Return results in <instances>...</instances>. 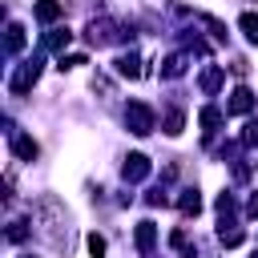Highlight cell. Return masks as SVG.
I'll use <instances>...</instances> for the list:
<instances>
[{
    "label": "cell",
    "instance_id": "cell-3",
    "mask_svg": "<svg viewBox=\"0 0 258 258\" xmlns=\"http://www.w3.org/2000/svg\"><path fill=\"white\" fill-rule=\"evenodd\" d=\"M36 77H40V56H32V60L20 64V73L12 77V93H28L36 85Z\"/></svg>",
    "mask_w": 258,
    "mask_h": 258
},
{
    "label": "cell",
    "instance_id": "cell-23",
    "mask_svg": "<svg viewBox=\"0 0 258 258\" xmlns=\"http://www.w3.org/2000/svg\"><path fill=\"white\" fill-rule=\"evenodd\" d=\"M169 198H165V189H149V206H165Z\"/></svg>",
    "mask_w": 258,
    "mask_h": 258
},
{
    "label": "cell",
    "instance_id": "cell-13",
    "mask_svg": "<svg viewBox=\"0 0 258 258\" xmlns=\"http://www.w3.org/2000/svg\"><path fill=\"white\" fill-rule=\"evenodd\" d=\"M177 206H181V214H198V210H202V194H198V189H181Z\"/></svg>",
    "mask_w": 258,
    "mask_h": 258
},
{
    "label": "cell",
    "instance_id": "cell-5",
    "mask_svg": "<svg viewBox=\"0 0 258 258\" xmlns=\"http://www.w3.org/2000/svg\"><path fill=\"white\" fill-rule=\"evenodd\" d=\"M113 69H117V77H129V81H137L145 69H141V56L137 52H121L117 60H113Z\"/></svg>",
    "mask_w": 258,
    "mask_h": 258
},
{
    "label": "cell",
    "instance_id": "cell-2",
    "mask_svg": "<svg viewBox=\"0 0 258 258\" xmlns=\"http://www.w3.org/2000/svg\"><path fill=\"white\" fill-rule=\"evenodd\" d=\"M125 125H129V133H137V137L153 133V109L141 105V101H129V105H125Z\"/></svg>",
    "mask_w": 258,
    "mask_h": 258
},
{
    "label": "cell",
    "instance_id": "cell-7",
    "mask_svg": "<svg viewBox=\"0 0 258 258\" xmlns=\"http://www.w3.org/2000/svg\"><path fill=\"white\" fill-rule=\"evenodd\" d=\"M133 242H137V250H141V254H153L157 226H153V222H137V234H133Z\"/></svg>",
    "mask_w": 258,
    "mask_h": 258
},
{
    "label": "cell",
    "instance_id": "cell-17",
    "mask_svg": "<svg viewBox=\"0 0 258 258\" xmlns=\"http://www.w3.org/2000/svg\"><path fill=\"white\" fill-rule=\"evenodd\" d=\"M181 125H185V117H181V113L173 109V113L165 117V133H169V137H177V133H181Z\"/></svg>",
    "mask_w": 258,
    "mask_h": 258
},
{
    "label": "cell",
    "instance_id": "cell-1",
    "mask_svg": "<svg viewBox=\"0 0 258 258\" xmlns=\"http://www.w3.org/2000/svg\"><path fill=\"white\" fill-rule=\"evenodd\" d=\"M36 218L44 222V226H40L44 238H48L52 246H60L64 234H69V226H64V206H60L56 198H40V202H36Z\"/></svg>",
    "mask_w": 258,
    "mask_h": 258
},
{
    "label": "cell",
    "instance_id": "cell-12",
    "mask_svg": "<svg viewBox=\"0 0 258 258\" xmlns=\"http://www.w3.org/2000/svg\"><path fill=\"white\" fill-rule=\"evenodd\" d=\"M69 40H73L69 28H48V32H44V48H64Z\"/></svg>",
    "mask_w": 258,
    "mask_h": 258
},
{
    "label": "cell",
    "instance_id": "cell-15",
    "mask_svg": "<svg viewBox=\"0 0 258 258\" xmlns=\"http://www.w3.org/2000/svg\"><path fill=\"white\" fill-rule=\"evenodd\" d=\"M185 73V56H165L161 60V77H181Z\"/></svg>",
    "mask_w": 258,
    "mask_h": 258
},
{
    "label": "cell",
    "instance_id": "cell-16",
    "mask_svg": "<svg viewBox=\"0 0 258 258\" xmlns=\"http://www.w3.org/2000/svg\"><path fill=\"white\" fill-rule=\"evenodd\" d=\"M218 85H222V69L210 64V69L202 73V89H206V93H218Z\"/></svg>",
    "mask_w": 258,
    "mask_h": 258
},
{
    "label": "cell",
    "instance_id": "cell-22",
    "mask_svg": "<svg viewBox=\"0 0 258 258\" xmlns=\"http://www.w3.org/2000/svg\"><path fill=\"white\" fill-rule=\"evenodd\" d=\"M169 242H173L177 250H189V234H185V230H173V234H169Z\"/></svg>",
    "mask_w": 258,
    "mask_h": 258
},
{
    "label": "cell",
    "instance_id": "cell-9",
    "mask_svg": "<svg viewBox=\"0 0 258 258\" xmlns=\"http://www.w3.org/2000/svg\"><path fill=\"white\" fill-rule=\"evenodd\" d=\"M218 125H222V109H214V105H210V109H202V133H206V137H214V133H218Z\"/></svg>",
    "mask_w": 258,
    "mask_h": 258
},
{
    "label": "cell",
    "instance_id": "cell-18",
    "mask_svg": "<svg viewBox=\"0 0 258 258\" xmlns=\"http://www.w3.org/2000/svg\"><path fill=\"white\" fill-rule=\"evenodd\" d=\"M28 238V222H12L8 226V242H24Z\"/></svg>",
    "mask_w": 258,
    "mask_h": 258
},
{
    "label": "cell",
    "instance_id": "cell-24",
    "mask_svg": "<svg viewBox=\"0 0 258 258\" xmlns=\"http://www.w3.org/2000/svg\"><path fill=\"white\" fill-rule=\"evenodd\" d=\"M246 214H250V218H258V194H254V198L246 202Z\"/></svg>",
    "mask_w": 258,
    "mask_h": 258
},
{
    "label": "cell",
    "instance_id": "cell-20",
    "mask_svg": "<svg viewBox=\"0 0 258 258\" xmlns=\"http://www.w3.org/2000/svg\"><path fill=\"white\" fill-rule=\"evenodd\" d=\"M105 250H109L105 238H101V234H89V254H93V258H105Z\"/></svg>",
    "mask_w": 258,
    "mask_h": 258
},
{
    "label": "cell",
    "instance_id": "cell-4",
    "mask_svg": "<svg viewBox=\"0 0 258 258\" xmlns=\"http://www.w3.org/2000/svg\"><path fill=\"white\" fill-rule=\"evenodd\" d=\"M250 109H254V93H250L246 85H238V89L230 93V101H226V113L242 117V113H250Z\"/></svg>",
    "mask_w": 258,
    "mask_h": 258
},
{
    "label": "cell",
    "instance_id": "cell-10",
    "mask_svg": "<svg viewBox=\"0 0 258 258\" xmlns=\"http://www.w3.org/2000/svg\"><path fill=\"white\" fill-rule=\"evenodd\" d=\"M12 149H16V157H24V161H32V157L40 153V145H36L32 137H12Z\"/></svg>",
    "mask_w": 258,
    "mask_h": 258
},
{
    "label": "cell",
    "instance_id": "cell-8",
    "mask_svg": "<svg viewBox=\"0 0 258 258\" xmlns=\"http://www.w3.org/2000/svg\"><path fill=\"white\" fill-rule=\"evenodd\" d=\"M32 12H36V20H40V24H52V20L64 12V4H60V0H36V8H32Z\"/></svg>",
    "mask_w": 258,
    "mask_h": 258
},
{
    "label": "cell",
    "instance_id": "cell-6",
    "mask_svg": "<svg viewBox=\"0 0 258 258\" xmlns=\"http://www.w3.org/2000/svg\"><path fill=\"white\" fill-rule=\"evenodd\" d=\"M121 173H125V181H141V177L149 173V157H145V153H129L125 165H121Z\"/></svg>",
    "mask_w": 258,
    "mask_h": 258
},
{
    "label": "cell",
    "instance_id": "cell-21",
    "mask_svg": "<svg viewBox=\"0 0 258 258\" xmlns=\"http://www.w3.org/2000/svg\"><path fill=\"white\" fill-rule=\"evenodd\" d=\"M242 145H258V121H246V129H242Z\"/></svg>",
    "mask_w": 258,
    "mask_h": 258
},
{
    "label": "cell",
    "instance_id": "cell-14",
    "mask_svg": "<svg viewBox=\"0 0 258 258\" xmlns=\"http://www.w3.org/2000/svg\"><path fill=\"white\" fill-rule=\"evenodd\" d=\"M238 28L246 32V40H254V44H258V12H242V20H238Z\"/></svg>",
    "mask_w": 258,
    "mask_h": 258
},
{
    "label": "cell",
    "instance_id": "cell-19",
    "mask_svg": "<svg viewBox=\"0 0 258 258\" xmlns=\"http://www.w3.org/2000/svg\"><path fill=\"white\" fill-rule=\"evenodd\" d=\"M218 238H222V246H238V242H242V230H238V226H234V230H226V226H222V230H218Z\"/></svg>",
    "mask_w": 258,
    "mask_h": 258
},
{
    "label": "cell",
    "instance_id": "cell-11",
    "mask_svg": "<svg viewBox=\"0 0 258 258\" xmlns=\"http://www.w3.org/2000/svg\"><path fill=\"white\" fill-rule=\"evenodd\" d=\"M4 48H8V52H20V48H24V28H20L16 20L8 24V36H4Z\"/></svg>",
    "mask_w": 258,
    "mask_h": 258
}]
</instances>
